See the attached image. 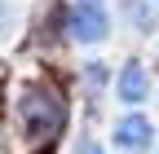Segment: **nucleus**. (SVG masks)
<instances>
[{
    "label": "nucleus",
    "mask_w": 159,
    "mask_h": 154,
    "mask_svg": "<svg viewBox=\"0 0 159 154\" xmlns=\"http://www.w3.org/2000/svg\"><path fill=\"white\" fill-rule=\"evenodd\" d=\"M124 13H128V18H133V22L142 27V31H150V13H146L142 5H137V0H124Z\"/></svg>",
    "instance_id": "39448f33"
},
{
    "label": "nucleus",
    "mask_w": 159,
    "mask_h": 154,
    "mask_svg": "<svg viewBox=\"0 0 159 154\" xmlns=\"http://www.w3.org/2000/svg\"><path fill=\"white\" fill-rule=\"evenodd\" d=\"M0 27H5V5H0Z\"/></svg>",
    "instance_id": "0eeeda50"
},
{
    "label": "nucleus",
    "mask_w": 159,
    "mask_h": 154,
    "mask_svg": "<svg viewBox=\"0 0 159 154\" xmlns=\"http://www.w3.org/2000/svg\"><path fill=\"white\" fill-rule=\"evenodd\" d=\"M150 137H155V128H150L146 114H124V119L115 123V145H119V150H128V154L150 150Z\"/></svg>",
    "instance_id": "7ed1b4c3"
},
{
    "label": "nucleus",
    "mask_w": 159,
    "mask_h": 154,
    "mask_svg": "<svg viewBox=\"0 0 159 154\" xmlns=\"http://www.w3.org/2000/svg\"><path fill=\"white\" fill-rule=\"evenodd\" d=\"M111 31V13L102 0H75L66 9V35L75 44H102Z\"/></svg>",
    "instance_id": "f03ea898"
},
{
    "label": "nucleus",
    "mask_w": 159,
    "mask_h": 154,
    "mask_svg": "<svg viewBox=\"0 0 159 154\" xmlns=\"http://www.w3.org/2000/svg\"><path fill=\"white\" fill-rule=\"evenodd\" d=\"M66 119V101L53 84H31L22 97H18V123L31 141H49Z\"/></svg>",
    "instance_id": "f257e3e1"
},
{
    "label": "nucleus",
    "mask_w": 159,
    "mask_h": 154,
    "mask_svg": "<svg viewBox=\"0 0 159 154\" xmlns=\"http://www.w3.org/2000/svg\"><path fill=\"white\" fill-rule=\"evenodd\" d=\"M75 154H106V150H102V145H97L93 137H84V141H80V145H75Z\"/></svg>",
    "instance_id": "423d86ee"
},
{
    "label": "nucleus",
    "mask_w": 159,
    "mask_h": 154,
    "mask_svg": "<svg viewBox=\"0 0 159 154\" xmlns=\"http://www.w3.org/2000/svg\"><path fill=\"white\" fill-rule=\"evenodd\" d=\"M115 92H119V101L124 106H142L150 97V75L142 62H128L124 71H119V79H115Z\"/></svg>",
    "instance_id": "20e7f679"
}]
</instances>
